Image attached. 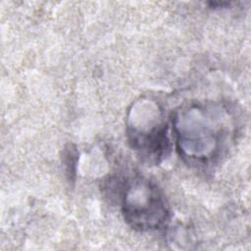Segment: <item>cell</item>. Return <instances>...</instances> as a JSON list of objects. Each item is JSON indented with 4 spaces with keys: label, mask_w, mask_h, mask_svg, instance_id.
I'll use <instances>...</instances> for the list:
<instances>
[{
    "label": "cell",
    "mask_w": 251,
    "mask_h": 251,
    "mask_svg": "<svg viewBox=\"0 0 251 251\" xmlns=\"http://www.w3.org/2000/svg\"><path fill=\"white\" fill-rule=\"evenodd\" d=\"M126 220L135 228L155 229L168 220L169 211L159 190L146 180L136 179L125 192Z\"/></svg>",
    "instance_id": "1"
}]
</instances>
